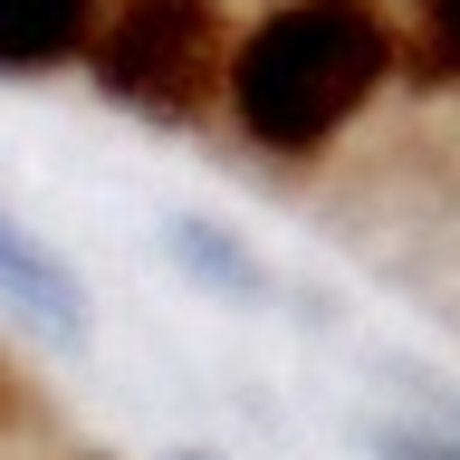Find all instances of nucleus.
I'll use <instances>...</instances> for the list:
<instances>
[{"label": "nucleus", "instance_id": "4", "mask_svg": "<svg viewBox=\"0 0 460 460\" xmlns=\"http://www.w3.org/2000/svg\"><path fill=\"white\" fill-rule=\"evenodd\" d=\"M96 0H0V67H58L86 49Z\"/></svg>", "mask_w": 460, "mask_h": 460}, {"label": "nucleus", "instance_id": "1", "mask_svg": "<svg viewBox=\"0 0 460 460\" xmlns=\"http://www.w3.org/2000/svg\"><path fill=\"white\" fill-rule=\"evenodd\" d=\"M394 67V29L365 0H288L279 20L250 29V49H230V106L259 144L307 154L374 96V77Z\"/></svg>", "mask_w": 460, "mask_h": 460}, {"label": "nucleus", "instance_id": "3", "mask_svg": "<svg viewBox=\"0 0 460 460\" xmlns=\"http://www.w3.org/2000/svg\"><path fill=\"white\" fill-rule=\"evenodd\" d=\"M0 307H20L29 326H49V336H86V288L67 279L20 221H0Z\"/></svg>", "mask_w": 460, "mask_h": 460}, {"label": "nucleus", "instance_id": "5", "mask_svg": "<svg viewBox=\"0 0 460 460\" xmlns=\"http://www.w3.org/2000/svg\"><path fill=\"white\" fill-rule=\"evenodd\" d=\"M172 250L192 259V269H201L211 288H240V297H259V288H269L250 250H230V240H211V221H182V230H172Z\"/></svg>", "mask_w": 460, "mask_h": 460}, {"label": "nucleus", "instance_id": "2", "mask_svg": "<svg viewBox=\"0 0 460 460\" xmlns=\"http://www.w3.org/2000/svg\"><path fill=\"white\" fill-rule=\"evenodd\" d=\"M106 86L125 106H154V115H192L221 96L230 77V39H221V10L211 0H125L106 29Z\"/></svg>", "mask_w": 460, "mask_h": 460}]
</instances>
